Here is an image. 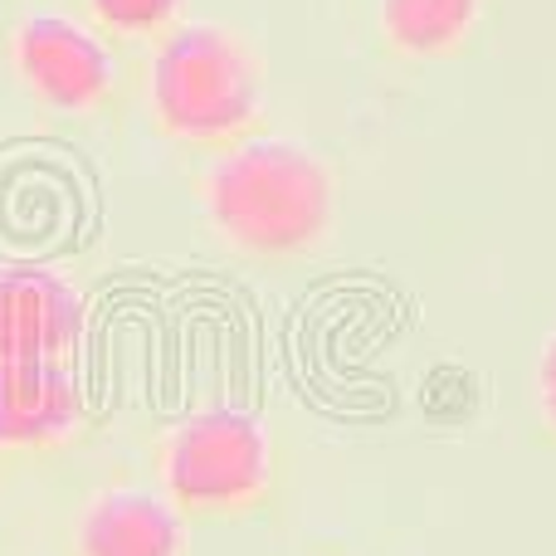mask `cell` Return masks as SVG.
<instances>
[{
	"label": "cell",
	"mask_w": 556,
	"mask_h": 556,
	"mask_svg": "<svg viewBox=\"0 0 556 556\" xmlns=\"http://www.w3.org/2000/svg\"><path fill=\"white\" fill-rule=\"evenodd\" d=\"M195 195L215 240L260 269L317 260L332 244L342 211L332 166L303 142L264 132L211 156Z\"/></svg>",
	"instance_id": "obj_1"
},
{
	"label": "cell",
	"mask_w": 556,
	"mask_h": 556,
	"mask_svg": "<svg viewBox=\"0 0 556 556\" xmlns=\"http://www.w3.org/2000/svg\"><path fill=\"white\" fill-rule=\"evenodd\" d=\"M142 108L162 142L220 156L250 142L269 108V64L250 35L220 20H181L147 45Z\"/></svg>",
	"instance_id": "obj_2"
},
{
	"label": "cell",
	"mask_w": 556,
	"mask_h": 556,
	"mask_svg": "<svg viewBox=\"0 0 556 556\" xmlns=\"http://www.w3.org/2000/svg\"><path fill=\"white\" fill-rule=\"evenodd\" d=\"M156 489L191 522L264 518L283 493V444L244 401L191 405L156 440Z\"/></svg>",
	"instance_id": "obj_3"
},
{
	"label": "cell",
	"mask_w": 556,
	"mask_h": 556,
	"mask_svg": "<svg viewBox=\"0 0 556 556\" xmlns=\"http://www.w3.org/2000/svg\"><path fill=\"white\" fill-rule=\"evenodd\" d=\"M5 64L15 88L59 123H98L123 103L117 45L84 15L29 10L5 29Z\"/></svg>",
	"instance_id": "obj_4"
},
{
	"label": "cell",
	"mask_w": 556,
	"mask_h": 556,
	"mask_svg": "<svg viewBox=\"0 0 556 556\" xmlns=\"http://www.w3.org/2000/svg\"><path fill=\"white\" fill-rule=\"evenodd\" d=\"M64 556H195L191 518L156 483H98L64 528Z\"/></svg>",
	"instance_id": "obj_5"
},
{
	"label": "cell",
	"mask_w": 556,
	"mask_h": 556,
	"mask_svg": "<svg viewBox=\"0 0 556 556\" xmlns=\"http://www.w3.org/2000/svg\"><path fill=\"white\" fill-rule=\"evenodd\" d=\"M88 430L74 362H0V459H54Z\"/></svg>",
	"instance_id": "obj_6"
},
{
	"label": "cell",
	"mask_w": 556,
	"mask_h": 556,
	"mask_svg": "<svg viewBox=\"0 0 556 556\" xmlns=\"http://www.w3.org/2000/svg\"><path fill=\"white\" fill-rule=\"evenodd\" d=\"M88 298L64 269L0 264V362H74Z\"/></svg>",
	"instance_id": "obj_7"
},
{
	"label": "cell",
	"mask_w": 556,
	"mask_h": 556,
	"mask_svg": "<svg viewBox=\"0 0 556 556\" xmlns=\"http://www.w3.org/2000/svg\"><path fill=\"white\" fill-rule=\"evenodd\" d=\"M483 0H376V35L405 64H444L473 45Z\"/></svg>",
	"instance_id": "obj_8"
},
{
	"label": "cell",
	"mask_w": 556,
	"mask_h": 556,
	"mask_svg": "<svg viewBox=\"0 0 556 556\" xmlns=\"http://www.w3.org/2000/svg\"><path fill=\"white\" fill-rule=\"evenodd\" d=\"M84 20L113 45H156L186 20V0H84Z\"/></svg>",
	"instance_id": "obj_9"
},
{
	"label": "cell",
	"mask_w": 556,
	"mask_h": 556,
	"mask_svg": "<svg viewBox=\"0 0 556 556\" xmlns=\"http://www.w3.org/2000/svg\"><path fill=\"white\" fill-rule=\"evenodd\" d=\"M538 415L556 440V332L542 342V356H538Z\"/></svg>",
	"instance_id": "obj_10"
},
{
	"label": "cell",
	"mask_w": 556,
	"mask_h": 556,
	"mask_svg": "<svg viewBox=\"0 0 556 556\" xmlns=\"http://www.w3.org/2000/svg\"><path fill=\"white\" fill-rule=\"evenodd\" d=\"M0 464H5V459H0Z\"/></svg>",
	"instance_id": "obj_11"
}]
</instances>
